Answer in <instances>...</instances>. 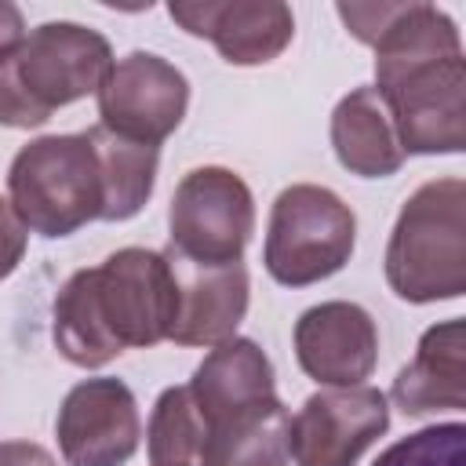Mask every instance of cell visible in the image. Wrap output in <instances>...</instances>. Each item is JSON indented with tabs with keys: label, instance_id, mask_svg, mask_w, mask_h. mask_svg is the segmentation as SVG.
<instances>
[{
	"label": "cell",
	"instance_id": "obj_1",
	"mask_svg": "<svg viewBox=\"0 0 466 466\" xmlns=\"http://www.w3.org/2000/svg\"><path fill=\"white\" fill-rule=\"evenodd\" d=\"M346 29L375 47V91L400 153H462L466 58L437 4H335Z\"/></svg>",
	"mask_w": 466,
	"mask_h": 466
},
{
	"label": "cell",
	"instance_id": "obj_2",
	"mask_svg": "<svg viewBox=\"0 0 466 466\" xmlns=\"http://www.w3.org/2000/svg\"><path fill=\"white\" fill-rule=\"evenodd\" d=\"M178 280L171 258L149 248H120L102 266L76 269L55 295V346L76 368H102L124 350L171 335Z\"/></svg>",
	"mask_w": 466,
	"mask_h": 466
},
{
	"label": "cell",
	"instance_id": "obj_3",
	"mask_svg": "<svg viewBox=\"0 0 466 466\" xmlns=\"http://www.w3.org/2000/svg\"><path fill=\"white\" fill-rule=\"evenodd\" d=\"M113 69L109 40L80 22H44L0 62V124L40 127L55 109L102 87Z\"/></svg>",
	"mask_w": 466,
	"mask_h": 466
},
{
	"label": "cell",
	"instance_id": "obj_4",
	"mask_svg": "<svg viewBox=\"0 0 466 466\" xmlns=\"http://www.w3.org/2000/svg\"><path fill=\"white\" fill-rule=\"evenodd\" d=\"M386 284L397 299L426 306L466 291V182H422L400 208L386 244Z\"/></svg>",
	"mask_w": 466,
	"mask_h": 466
},
{
	"label": "cell",
	"instance_id": "obj_5",
	"mask_svg": "<svg viewBox=\"0 0 466 466\" xmlns=\"http://www.w3.org/2000/svg\"><path fill=\"white\" fill-rule=\"evenodd\" d=\"M7 200L22 226L40 237H69L102 218L106 178L91 135H40L25 142L7 167Z\"/></svg>",
	"mask_w": 466,
	"mask_h": 466
},
{
	"label": "cell",
	"instance_id": "obj_6",
	"mask_svg": "<svg viewBox=\"0 0 466 466\" xmlns=\"http://www.w3.org/2000/svg\"><path fill=\"white\" fill-rule=\"evenodd\" d=\"M357 244L353 208L328 186L295 182L269 208L262 266L284 288H306L339 273Z\"/></svg>",
	"mask_w": 466,
	"mask_h": 466
},
{
	"label": "cell",
	"instance_id": "obj_7",
	"mask_svg": "<svg viewBox=\"0 0 466 466\" xmlns=\"http://www.w3.org/2000/svg\"><path fill=\"white\" fill-rule=\"evenodd\" d=\"M171 251L197 266L240 262L255 233V200L248 182L218 164L182 175L167 211Z\"/></svg>",
	"mask_w": 466,
	"mask_h": 466
},
{
	"label": "cell",
	"instance_id": "obj_8",
	"mask_svg": "<svg viewBox=\"0 0 466 466\" xmlns=\"http://www.w3.org/2000/svg\"><path fill=\"white\" fill-rule=\"evenodd\" d=\"M98 95V124L127 142L160 146L186 116L189 80L153 51H131L113 62Z\"/></svg>",
	"mask_w": 466,
	"mask_h": 466
},
{
	"label": "cell",
	"instance_id": "obj_9",
	"mask_svg": "<svg viewBox=\"0 0 466 466\" xmlns=\"http://www.w3.org/2000/svg\"><path fill=\"white\" fill-rule=\"evenodd\" d=\"M390 430V400L375 386L317 390L288 426L295 466H357Z\"/></svg>",
	"mask_w": 466,
	"mask_h": 466
},
{
	"label": "cell",
	"instance_id": "obj_10",
	"mask_svg": "<svg viewBox=\"0 0 466 466\" xmlns=\"http://www.w3.org/2000/svg\"><path fill=\"white\" fill-rule=\"evenodd\" d=\"M55 433L69 466H124L142 437L135 393L109 375L84 379L66 393Z\"/></svg>",
	"mask_w": 466,
	"mask_h": 466
},
{
	"label": "cell",
	"instance_id": "obj_11",
	"mask_svg": "<svg viewBox=\"0 0 466 466\" xmlns=\"http://www.w3.org/2000/svg\"><path fill=\"white\" fill-rule=\"evenodd\" d=\"M299 368L331 390L364 386L379 364V328L357 302H320L295 320Z\"/></svg>",
	"mask_w": 466,
	"mask_h": 466
},
{
	"label": "cell",
	"instance_id": "obj_12",
	"mask_svg": "<svg viewBox=\"0 0 466 466\" xmlns=\"http://www.w3.org/2000/svg\"><path fill=\"white\" fill-rule=\"evenodd\" d=\"M167 15L189 36L211 40L229 66H266L295 36L291 7L280 0H178Z\"/></svg>",
	"mask_w": 466,
	"mask_h": 466
},
{
	"label": "cell",
	"instance_id": "obj_13",
	"mask_svg": "<svg viewBox=\"0 0 466 466\" xmlns=\"http://www.w3.org/2000/svg\"><path fill=\"white\" fill-rule=\"evenodd\" d=\"M186 390L204 422V433L280 400L269 357L258 350L255 339L240 335L211 346V353L197 364Z\"/></svg>",
	"mask_w": 466,
	"mask_h": 466
},
{
	"label": "cell",
	"instance_id": "obj_14",
	"mask_svg": "<svg viewBox=\"0 0 466 466\" xmlns=\"http://www.w3.org/2000/svg\"><path fill=\"white\" fill-rule=\"evenodd\" d=\"M171 258L175 280H178V313L171 324V342L178 346H218L237 335L244 313H248V269L244 262L229 266H197L171 248L164 251Z\"/></svg>",
	"mask_w": 466,
	"mask_h": 466
},
{
	"label": "cell",
	"instance_id": "obj_15",
	"mask_svg": "<svg viewBox=\"0 0 466 466\" xmlns=\"http://www.w3.org/2000/svg\"><path fill=\"white\" fill-rule=\"evenodd\" d=\"M404 415L462 411L466 408V324L462 317L441 320L422 331L411 364H404L390 390Z\"/></svg>",
	"mask_w": 466,
	"mask_h": 466
},
{
	"label": "cell",
	"instance_id": "obj_16",
	"mask_svg": "<svg viewBox=\"0 0 466 466\" xmlns=\"http://www.w3.org/2000/svg\"><path fill=\"white\" fill-rule=\"evenodd\" d=\"M331 149L339 164L360 178H386L400 171L404 153L375 87H353L339 98L331 113Z\"/></svg>",
	"mask_w": 466,
	"mask_h": 466
},
{
	"label": "cell",
	"instance_id": "obj_17",
	"mask_svg": "<svg viewBox=\"0 0 466 466\" xmlns=\"http://www.w3.org/2000/svg\"><path fill=\"white\" fill-rule=\"evenodd\" d=\"M291 411L273 400L251 415H240L204 433L197 466H288Z\"/></svg>",
	"mask_w": 466,
	"mask_h": 466
},
{
	"label": "cell",
	"instance_id": "obj_18",
	"mask_svg": "<svg viewBox=\"0 0 466 466\" xmlns=\"http://www.w3.org/2000/svg\"><path fill=\"white\" fill-rule=\"evenodd\" d=\"M98 160H102V178H106V208H102V222H124L135 218L146 200L153 197V182H157V146H138L127 142L113 131H106L102 124L87 127Z\"/></svg>",
	"mask_w": 466,
	"mask_h": 466
},
{
	"label": "cell",
	"instance_id": "obj_19",
	"mask_svg": "<svg viewBox=\"0 0 466 466\" xmlns=\"http://www.w3.org/2000/svg\"><path fill=\"white\" fill-rule=\"evenodd\" d=\"M204 444V422L186 386H167L149 415L146 451L149 466H197Z\"/></svg>",
	"mask_w": 466,
	"mask_h": 466
},
{
	"label": "cell",
	"instance_id": "obj_20",
	"mask_svg": "<svg viewBox=\"0 0 466 466\" xmlns=\"http://www.w3.org/2000/svg\"><path fill=\"white\" fill-rule=\"evenodd\" d=\"M371 466H466V426L459 419L426 426L390 444Z\"/></svg>",
	"mask_w": 466,
	"mask_h": 466
},
{
	"label": "cell",
	"instance_id": "obj_21",
	"mask_svg": "<svg viewBox=\"0 0 466 466\" xmlns=\"http://www.w3.org/2000/svg\"><path fill=\"white\" fill-rule=\"evenodd\" d=\"M25 240H29V229L15 215L11 200L0 197V280L18 269V262L25 255Z\"/></svg>",
	"mask_w": 466,
	"mask_h": 466
},
{
	"label": "cell",
	"instance_id": "obj_22",
	"mask_svg": "<svg viewBox=\"0 0 466 466\" xmlns=\"http://www.w3.org/2000/svg\"><path fill=\"white\" fill-rule=\"evenodd\" d=\"M0 466H58L47 448L33 441H0Z\"/></svg>",
	"mask_w": 466,
	"mask_h": 466
},
{
	"label": "cell",
	"instance_id": "obj_23",
	"mask_svg": "<svg viewBox=\"0 0 466 466\" xmlns=\"http://www.w3.org/2000/svg\"><path fill=\"white\" fill-rule=\"evenodd\" d=\"M25 40V18L11 0H0V62L15 55V47Z\"/></svg>",
	"mask_w": 466,
	"mask_h": 466
}]
</instances>
